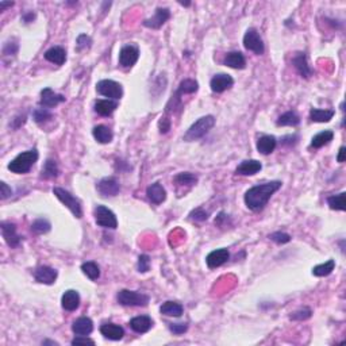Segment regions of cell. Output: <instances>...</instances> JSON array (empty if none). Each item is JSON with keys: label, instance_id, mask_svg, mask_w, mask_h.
I'll return each mask as SVG.
<instances>
[{"label": "cell", "instance_id": "cell-1", "mask_svg": "<svg viewBox=\"0 0 346 346\" xmlns=\"http://www.w3.org/2000/svg\"><path fill=\"white\" fill-rule=\"evenodd\" d=\"M282 185L283 183L280 180H273V181L254 185L245 193V204L254 213H260L265 209V205L268 204V201L270 200V197L273 196V193L278 192L279 189L282 188Z\"/></svg>", "mask_w": 346, "mask_h": 346}, {"label": "cell", "instance_id": "cell-2", "mask_svg": "<svg viewBox=\"0 0 346 346\" xmlns=\"http://www.w3.org/2000/svg\"><path fill=\"white\" fill-rule=\"evenodd\" d=\"M38 150L37 149H30L26 150V152H22L21 154H18L17 157L14 158L13 161L9 164V171H11L13 173H17V175H25L27 172H30V169L33 168L37 161H38Z\"/></svg>", "mask_w": 346, "mask_h": 346}, {"label": "cell", "instance_id": "cell-3", "mask_svg": "<svg viewBox=\"0 0 346 346\" xmlns=\"http://www.w3.org/2000/svg\"><path fill=\"white\" fill-rule=\"evenodd\" d=\"M215 126V116L214 115H205L201 116L199 119L192 123V126L187 130L184 134L183 140L187 142H192L200 140Z\"/></svg>", "mask_w": 346, "mask_h": 346}, {"label": "cell", "instance_id": "cell-4", "mask_svg": "<svg viewBox=\"0 0 346 346\" xmlns=\"http://www.w3.org/2000/svg\"><path fill=\"white\" fill-rule=\"evenodd\" d=\"M199 90V84L193 79H185L179 84L175 95H172L171 100L167 104V112H173L177 107H181V96L187 94H195Z\"/></svg>", "mask_w": 346, "mask_h": 346}, {"label": "cell", "instance_id": "cell-5", "mask_svg": "<svg viewBox=\"0 0 346 346\" xmlns=\"http://www.w3.org/2000/svg\"><path fill=\"white\" fill-rule=\"evenodd\" d=\"M118 303L126 307H146L149 304L150 298L146 294L137 291L120 290L116 295Z\"/></svg>", "mask_w": 346, "mask_h": 346}, {"label": "cell", "instance_id": "cell-6", "mask_svg": "<svg viewBox=\"0 0 346 346\" xmlns=\"http://www.w3.org/2000/svg\"><path fill=\"white\" fill-rule=\"evenodd\" d=\"M53 193L56 195L57 199H58L62 204L66 205V207L72 211V214L75 215L76 218H82L83 217L82 203H80V200H79L76 196H73L72 193L69 192V191L61 188V187H54V188H53Z\"/></svg>", "mask_w": 346, "mask_h": 346}, {"label": "cell", "instance_id": "cell-7", "mask_svg": "<svg viewBox=\"0 0 346 346\" xmlns=\"http://www.w3.org/2000/svg\"><path fill=\"white\" fill-rule=\"evenodd\" d=\"M94 217L95 222H96L98 226L104 227V229H111V230H115L116 227H118L116 215L108 207H106V205H96L94 210Z\"/></svg>", "mask_w": 346, "mask_h": 346}, {"label": "cell", "instance_id": "cell-8", "mask_svg": "<svg viewBox=\"0 0 346 346\" xmlns=\"http://www.w3.org/2000/svg\"><path fill=\"white\" fill-rule=\"evenodd\" d=\"M96 91L99 95L106 96V98L111 99V100H119L123 95V88L119 83L114 82V80H100L96 84Z\"/></svg>", "mask_w": 346, "mask_h": 346}, {"label": "cell", "instance_id": "cell-9", "mask_svg": "<svg viewBox=\"0 0 346 346\" xmlns=\"http://www.w3.org/2000/svg\"><path fill=\"white\" fill-rule=\"evenodd\" d=\"M244 46L246 50L253 51V53H256L258 56L264 54V42H262V38H261L260 33H258L254 27H250V29H248L246 33H245Z\"/></svg>", "mask_w": 346, "mask_h": 346}, {"label": "cell", "instance_id": "cell-10", "mask_svg": "<svg viewBox=\"0 0 346 346\" xmlns=\"http://www.w3.org/2000/svg\"><path fill=\"white\" fill-rule=\"evenodd\" d=\"M140 58V49L137 45H124L119 51V65L122 68L127 69L135 65V62Z\"/></svg>", "mask_w": 346, "mask_h": 346}, {"label": "cell", "instance_id": "cell-11", "mask_svg": "<svg viewBox=\"0 0 346 346\" xmlns=\"http://www.w3.org/2000/svg\"><path fill=\"white\" fill-rule=\"evenodd\" d=\"M171 18V11L169 9H165V7H158L156 9V13L152 18L149 19H145L142 22V25L148 27V29H153V30H158L161 29L165 23L168 22V19Z\"/></svg>", "mask_w": 346, "mask_h": 346}, {"label": "cell", "instance_id": "cell-12", "mask_svg": "<svg viewBox=\"0 0 346 346\" xmlns=\"http://www.w3.org/2000/svg\"><path fill=\"white\" fill-rule=\"evenodd\" d=\"M292 65L300 76L304 77V79H310L314 75V69L308 64L307 54L304 51H296L292 57Z\"/></svg>", "mask_w": 346, "mask_h": 346}, {"label": "cell", "instance_id": "cell-13", "mask_svg": "<svg viewBox=\"0 0 346 346\" xmlns=\"http://www.w3.org/2000/svg\"><path fill=\"white\" fill-rule=\"evenodd\" d=\"M2 234L5 238L6 244L10 248H18L22 242V237L17 233V226L11 222H2L0 223Z\"/></svg>", "mask_w": 346, "mask_h": 346}, {"label": "cell", "instance_id": "cell-14", "mask_svg": "<svg viewBox=\"0 0 346 346\" xmlns=\"http://www.w3.org/2000/svg\"><path fill=\"white\" fill-rule=\"evenodd\" d=\"M233 86H234V79L227 73H218L210 82L211 91L215 94H222L225 91L230 90Z\"/></svg>", "mask_w": 346, "mask_h": 346}, {"label": "cell", "instance_id": "cell-15", "mask_svg": "<svg viewBox=\"0 0 346 346\" xmlns=\"http://www.w3.org/2000/svg\"><path fill=\"white\" fill-rule=\"evenodd\" d=\"M99 193L102 196L106 197H111V196H116L120 191V184L119 181L115 179V177H104L96 185Z\"/></svg>", "mask_w": 346, "mask_h": 346}, {"label": "cell", "instance_id": "cell-16", "mask_svg": "<svg viewBox=\"0 0 346 346\" xmlns=\"http://www.w3.org/2000/svg\"><path fill=\"white\" fill-rule=\"evenodd\" d=\"M230 258V252L229 249L222 248L217 249V250H213L210 252L205 257V264L209 266L210 269H215L218 266H222L223 264H226L227 261Z\"/></svg>", "mask_w": 346, "mask_h": 346}, {"label": "cell", "instance_id": "cell-17", "mask_svg": "<svg viewBox=\"0 0 346 346\" xmlns=\"http://www.w3.org/2000/svg\"><path fill=\"white\" fill-rule=\"evenodd\" d=\"M65 102V96L61 94H56L51 88H43L41 91V99H39V106L45 108H53L58 106L60 103Z\"/></svg>", "mask_w": 346, "mask_h": 346}, {"label": "cell", "instance_id": "cell-18", "mask_svg": "<svg viewBox=\"0 0 346 346\" xmlns=\"http://www.w3.org/2000/svg\"><path fill=\"white\" fill-rule=\"evenodd\" d=\"M57 276H58V272L54 268L47 266V265H41L34 270L35 280L41 283V284H46V286L54 284L57 280Z\"/></svg>", "mask_w": 346, "mask_h": 346}, {"label": "cell", "instance_id": "cell-19", "mask_svg": "<svg viewBox=\"0 0 346 346\" xmlns=\"http://www.w3.org/2000/svg\"><path fill=\"white\" fill-rule=\"evenodd\" d=\"M146 196L153 204H161L167 199V191L161 183H153L146 188Z\"/></svg>", "mask_w": 346, "mask_h": 346}, {"label": "cell", "instance_id": "cell-20", "mask_svg": "<svg viewBox=\"0 0 346 346\" xmlns=\"http://www.w3.org/2000/svg\"><path fill=\"white\" fill-rule=\"evenodd\" d=\"M100 333H102L103 337L107 338V339H111V341H120L124 335V330L122 326L108 322V323H103V325L100 326Z\"/></svg>", "mask_w": 346, "mask_h": 346}, {"label": "cell", "instance_id": "cell-21", "mask_svg": "<svg viewBox=\"0 0 346 346\" xmlns=\"http://www.w3.org/2000/svg\"><path fill=\"white\" fill-rule=\"evenodd\" d=\"M130 327L132 331H135L138 334L148 333L152 327H153V319L149 315H140L134 316L130 321Z\"/></svg>", "mask_w": 346, "mask_h": 346}, {"label": "cell", "instance_id": "cell-22", "mask_svg": "<svg viewBox=\"0 0 346 346\" xmlns=\"http://www.w3.org/2000/svg\"><path fill=\"white\" fill-rule=\"evenodd\" d=\"M80 295L75 290L65 291L64 295L61 298V306L65 311H75L80 306Z\"/></svg>", "mask_w": 346, "mask_h": 346}, {"label": "cell", "instance_id": "cell-23", "mask_svg": "<svg viewBox=\"0 0 346 346\" xmlns=\"http://www.w3.org/2000/svg\"><path fill=\"white\" fill-rule=\"evenodd\" d=\"M262 169V164L257 160H245L235 169V175L253 176Z\"/></svg>", "mask_w": 346, "mask_h": 346}, {"label": "cell", "instance_id": "cell-24", "mask_svg": "<svg viewBox=\"0 0 346 346\" xmlns=\"http://www.w3.org/2000/svg\"><path fill=\"white\" fill-rule=\"evenodd\" d=\"M94 330V322L88 316H80L73 322L72 331L76 335H90Z\"/></svg>", "mask_w": 346, "mask_h": 346}, {"label": "cell", "instance_id": "cell-25", "mask_svg": "<svg viewBox=\"0 0 346 346\" xmlns=\"http://www.w3.org/2000/svg\"><path fill=\"white\" fill-rule=\"evenodd\" d=\"M43 57L49 62H53L56 65H64L65 61H66V51H65L64 47L53 46L45 51Z\"/></svg>", "mask_w": 346, "mask_h": 346}, {"label": "cell", "instance_id": "cell-26", "mask_svg": "<svg viewBox=\"0 0 346 346\" xmlns=\"http://www.w3.org/2000/svg\"><path fill=\"white\" fill-rule=\"evenodd\" d=\"M118 108V102L111 99H99L95 102V111L102 116H110Z\"/></svg>", "mask_w": 346, "mask_h": 346}, {"label": "cell", "instance_id": "cell-27", "mask_svg": "<svg viewBox=\"0 0 346 346\" xmlns=\"http://www.w3.org/2000/svg\"><path fill=\"white\" fill-rule=\"evenodd\" d=\"M223 64L229 66V68L233 69H245L246 66V60H245L244 54L241 51H230L227 53L225 60H223Z\"/></svg>", "mask_w": 346, "mask_h": 346}, {"label": "cell", "instance_id": "cell-28", "mask_svg": "<svg viewBox=\"0 0 346 346\" xmlns=\"http://www.w3.org/2000/svg\"><path fill=\"white\" fill-rule=\"evenodd\" d=\"M257 150L260 152L261 154L264 156H268L276 149L278 146V141L273 135H261L258 140H257Z\"/></svg>", "mask_w": 346, "mask_h": 346}, {"label": "cell", "instance_id": "cell-29", "mask_svg": "<svg viewBox=\"0 0 346 346\" xmlns=\"http://www.w3.org/2000/svg\"><path fill=\"white\" fill-rule=\"evenodd\" d=\"M92 135L95 137V140L99 142V144H110L114 138V132L108 126H104V124H99V126H95L94 130H92Z\"/></svg>", "mask_w": 346, "mask_h": 346}, {"label": "cell", "instance_id": "cell-30", "mask_svg": "<svg viewBox=\"0 0 346 346\" xmlns=\"http://www.w3.org/2000/svg\"><path fill=\"white\" fill-rule=\"evenodd\" d=\"M335 115L334 110H322V108H311L310 110V120L316 123H327Z\"/></svg>", "mask_w": 346, "mask_h": 346}, {"label": "cell", "instance_id": "cell-31", "mask_svg": "<svg viewBox=\"0 0 346 346\" xmlns=\"http://www.w3.org/2000/svg\"><path fill=\"white\" fill-rule=\"evenodd\" d=\"M58 173H60V169H58V165H57L56 160L47 158L46 161H45V164H43L42 169H41V179H56L57 176H58Z\"/></svg>", "mask_w": 346, "mask_h": 346}, {"label": "cell", "instance_id": "cell-32", "mask_svg": "<svg viewBox=\"0 0 346 346\" xmlns=\"http://www.w3.org/2000/svg\"><path fill=\"white\" fill-rule=\"evenodd\" d=\"M160 312H161L163 315L179 318V316L183 315L184 307L180 303H177V302H172V300H169V302L163 303V306L160 307Z\"/></svg>", "mask_w": 346, "mask_h": 346}, {"label": "cell", "instance_id": "cell-33", "mask_svg": "<svg viewBox=\"0 0 346 346\" xmlns=\"http://www.w3.org/2000/svg\"><path fill=\"white\" fill-rule=\"evenodd\" d=\"M334 138V132L331 130H325V131L318 132L316 135H314L311 140V148L314 149H319L322 146L327 145L330 142L333 141Z\"/></svg>", "mask_w": 346, "mask_h": 346}, {"label": "cell", "instance_id": "cell-34", "mask_svg": "<svg viewBox=\"0 0 346 346\" xmlns=\"http://www.w3.org/2000/svg\"><path fill=\"white\" fill-rule=\"evenodd\" d=\"M334 268H335V260L330 258V260H327L326 262H323V264H319L316 265V266H314V268H312V274L316 276V278H325V276H329V274L333 272Z\"/></svg>", "mask_w": 346, "mask_h": 346}, {"label": "cell", "instance_id": "cell-35", "mask_svg": "<svg viewBox=\"0 0 346 346\" xmlns=\"http://www.w3.org/2000/svg\"><path fill=\"white\" fill-rule=\"evenodd\" d=\"M300 123V116L296 114L295 111H287L283 115L279 116V119L276 120L278 126H292L295 127Z\"/></svg>", "mask_w": 346, "mask_h": 346}, {"label": "cell", "instance_id": "cell-36", "mask_svg": "<svg viewBox=\"0 0 346 346\" xmlns=\"http://www.w3.org/2000/svg\"><path fill=\"white\" fill-rule=\"evenodd\" d=\"M82 270L83 273L86 274L87 278L92 280V282H95V280H98L100 278V268H99V265L95 261H87V262H84L82 265Z\"/></svg>", "mask_w": 346, "mask_h": 346}, {"label": "cell", "instance_id": "cell-37", "mask_svg": "<svg viewBox=\"0 0 346 346\" xmlns=\"http://www.w3.org/2000/svg\"><path fill=\"white\" fill-rule=\"evenodd\" d=\"M197 176L191 173V172H181V173H177L175 176V183L177 185H189L192 187L197 183Z\"/></svg>", "mask_w": 346, "mask_h": 346}, {"label": "cell", "instance_id": "cell-38", "mask_svg": "<svg viewBox=\"0 0 346 346\" xmlns=\"http://www.w3.org/2000/svg\"><path fill=\"white\" fill-rule=\"evenodd\" d=\"M345 192L338 193V195H331L327 197V204L331 210H337V211H345Z\"/></svg>", "mask_w": 346, "mask_h": 346}, {"label": "cell", "instance_id": "cell-39", "mask_svg": "<svg viewBox=\"0 0 346 346\" xmlns=\"http://www.w3.org/2000/svg\"><path fill=\"white\" fill-rule=\"evenodd\" d=\"M53 118V114L49 111V108L41 107V108H35L33 111V119H34L35 123L38 124H43L49 122V120Z\"/></svg>", "mask_w": 346, "mask_h": 346}, {"label": "cell", "instance_id": "cell-40", "mask_svg": "<svg viewBox=\"0 0 346 346\" xmlns=\"http://www.w3.org/2000/svg\"><path fill=\"white\" fill-rule=\"evenodd\" d=\"M51 229L50 222L45 218H38L35 219L33 225H31V231L35 233V234H46L49 233Z\"/></svg>", "mask_w": 346, "mask_h": 346}, {"label": "cell", "instance_id": "cell-41", "mask_svg": "<svg viewBox=\"0 0 346 346\" xmlns=\"http://www.w3.org/2000/svg\"><path fill=\"white\" fill-rule=\"evenodd\" d=\"M312 315V310L310 307H302L296 311L291 312V321H307Z\"/></svg>", "mask_w": 346, "mask_h": 346}, {"label": "cell", "instance_id": "cell-42", "mask_svg": "<svg viewBox=\"0 0 346 346\" xmlns=\"http://www.w3.org/2000/svg\"><path fill=\"white\" fill-rule=\"evenodd\" d=\"M92 46V38L87 34H80L76 39V50L83 51Z\"/></svg>", "mask_w": 346, "mask_h": 346}, {"label": "cell", "instance_id": "cell-43", "mask_svg": "<svg viewBox=\"0 0 346 346\" xmlns=\"http://www.w3.org/2000/svg\"><path fill=\"white\" fill-rule=\"evenodd\" d=\"M189 219H192L195 222H204V221L209 219V213H207L204 209L197 207V209L192 210V211L189 213Z\"/></svg>", "mask_w": 346, "mask_h": 346}, {"label": "cell", "instance_id": "cell-44", "mask_svg": "<svg viewBox=\"0 0 346 346\" xmlns=\"http://www.w3.org/2000/svg\"><path fill=\"white\" fill-rule=\"evenodd\" d=\"M269 239H272L273 242L279 245L288 244L291 241V235L284 233V231H274V233L269 234Z\"/></svg>", "mask_w": 346, "mask_h": 346}, {"label": "cell", "instance_id": "cell-45", "mask_svg": "<svg viewBox=\"0 0 346 346\" xmlns=\"http://www.w3.org/2000/svg\"><path fill=\"white\" fill-rule=\"evenodd\" d=\"M137 269L140 273H146L150 269V257L148 254H141L138 257Z\"/></svg>", "mask_w": 346, "mask_h": 346}, {"label": "cell", "instance_id": "cell-46", "mask_svg": "<svg viewBox=\"0 0 346 346\" xmlns=\"http://www.w3.org/2000/svg\"><path fill=\"white\" fill-rule=\"evenodd\" d=\"M169 330L176 335H181L188 330V325L187 323H169Z\"/></svg>", "mask_w": 346, "mask_h": 346}, {"label": "cell", "instance_id": "cell-47", "mask_svg": "<svg viewBox=\"0 0 346 346\" xmlns=\"http://www.w3.org/2000/svg\"><path fill=\"white\" fill-rule=\"evenodd\" d=\"M71 343H72L73 346H77V345H95V341H94V339H91V338L87 337V335H77L76 338H73L72 341H71Z\"/></svg>", "mask_w": 346, "mask_h": 346}, {"label": "cell", "instance_id": "cell-48", "mask_svg": "<svg viewBox=\"0 0 346 346\" xmlns=\"http://www.w3.org/2000/svg\"><path fill=\"white\" fill-rule=\"evenodd\" d=\"M18 46L17 42H6L5 47H3V54L5 56H15L18 53Z\"/></svg>", "mask_w": 346, "mask_h": 346}, {"label": "cell", "instance_id": "cell-49", "mask_svg": "<svg viewBox=\"0 0 346 346\" xmlns=\"http://www.w3.org/2000/svg\"><path fill=\"white\" fill-rule=\"evenodd\" d=\"M158 128H160V132L161 134H167L169 130H171V119H168L167 116H161V119L158 122Z\"/></svg>", "mask_w": 346, "mask_h": 346}, {"label": "cell", "instance_id": "cell-50", "mask_svg": "<svg viewBox=\"0 0 346 346\" xmlns=\"http://www.w3.org/2000/svg\"><path fill=\"white\" fill-rule=\"evenodd\" d=\"M11 195H13V189H11V187H9L5 181H2V183H0V197H2V200L9 199Z\"/></svg>", "mask_w": 346, "mask_h": 346}, {"label": "cell", "instance_id": "cell-51", "mask_svg": "<svg viewBox=\"0 0 346 346\" xmlns=\"http://www.w3.org/2000/svg\"><path fill=\"white\" fill-rule=\"evenodd\" d=\"M26 119H27V116H26V114H21V115L15 116L13 120H11V123H10V126H13V128H19L22 126V124H25Z\"/></svg>", "mask_w": 346, "mask_h": 346}, {"label": "cell", "instance_id": "cell-52", "mask_svg": "<svg viewBox=\"0 0 346 346\" xmlns=\"http://www.w3.org/2000/svg\"><path fill=\"white\" fill-rule=\"evenodd\" d=\"M229 219H230L229 218V215H227L226 213L221 211V213L218 214V217L215 218V225H217V226H219V227H223L225 225H226Z\"/></svg>", "mask_w": 346, "mask_h": 346}, {"label": "cell", "instance_id": "cell-53", "mask_svg": "<svg viewBox=\"0 0 346 346\" xmlns=\"http://www.w3.org/2000/svg\"><path fill=\"white\" fill-rule=\"evenodd\" d=\"M298 141H299V137L294 134V135H287V137L283 138L282 144L283 145H295Z\"/></svg>", "mask_w": 346, "mask_h": 346}, {"label": "cell", "instance_id": "cell-54", "mask_svg": "<svg viewBox=\"0 0 346 346\" xmlns=\"http://www.w3.org/2000/svg\"><path fill=\"white\" fill-rule=\"evenodd\" d=\"M34 19H35L34 13H26V14H23V17H22V21L25 22L26 25H27V23H30V22H33Z\"/></svg>", "mask_w": 346, "mask_h": 346}, {"label": "cell", "instance_id": "cell-55", "mask_svg": "<svg viewBox=\"0 0 346 346\" xmlns=\"http://www.w3.org/2000/svg\"><path fill=\"white\" fill-rule=\"evenodd\" d=\"M345 154H346V148L345 146H341V148H339V152H338V156H337L338 163H343V161H345Z\"/></svg>", "mask_w": 346, "mask_h": 346}, {"label": "cell", "instance_id": "cell-56", "mask_svg": "<svg viewBox=\"0 0 346 346\" xmlns=\"http://www.w3.org/2000/svg\"><path fill=\"white\" fill-rule=\"evenodd\" d=\"M14 2H0V11H5L7 7H13Z\"/></svg>", "mask_w": 346, "mask_h": 346}, {"label": "cell", "instance_id": "cell-57", "mask_svg": "<svg viewBox=\"0 0 346 346\" xmlns=\"http://www.w3.org/2000/svg\"><path fill=\"white\" fill-rule=\"evenodd\" d=\"M42 345H58V342L50 341V339H46V341L42 342Z\"/></svg>", "mask_w": 346, "mask_h": 346}, {"label": "cell", "instance_id": "cell-58", "mask_svg": "<svg viewBox=\"0 0 346 346\" xmlns=\"http://www.w3.org/2000/svg\"><path fill=\"white\" fill-rule=\"evenodd\" d=\"M179 3L181 6H185V7H188V6H191V3H189V2H179Z\"/></svg>", "mask_w": 346, "mask_h": 346}]
</instances>
